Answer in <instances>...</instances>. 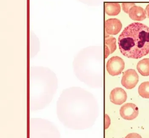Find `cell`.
<instances>
[{"label":"cell","instance_id":"cell-1","mask_svg":"<svg viewBox=\"0 0 149 138\" xmlns=\"http://www.w3.org/2000/svg\"><path fill=\"white\" fill-rule=\"evenodd\" d=\"M29 109L36 111L45 108L52 102L58 88L56 75L46 67H31Z\"/></svg>","mask_w":149,"mask_h":138},{"label":"cell","instance_id":"cell-2","mask_svg":"<svg viewBox=\"0 0 149 138\" xmlns=\"http://www.w3.org/2000/svg\"><path fill=\"white\" fill-rule=\"evenodd\" d=\"M120 52L125 56L140 59L149 53V27L142 23L129 25L118 39Z\"/></svg>","mask_w":149,"mask_h":138},{"label":"cell","instance_id":"cell-3","mask_svg":"<svg viewBox=\"0 0 149 138\" xmlns=\"http://www.w3.org/2000/svg\"><path fill=\"white\" fill-rule=\"evenodd\" d=\"M29 138H61L57 127L49 120L32 118L29 120Z\"/></svg>","mask_w":149,"mask_h":138},{"label":"cell","instance_id":"cell-4","mask_svg":"<svg viewBox=\"0 0 149 138\" xmlns=\"http://www.w3.org/2000/svg\"><path fill=\"white\" fill-rule=\"evenodd\" d=\"M125 67V63L123 59L117 56L110 58L106 64L107 70L112 76L120 75Z\"/></svg>","mask_w":149,"mask_h":138},{"label":"cell","instance_id":"cell-5","mask_svg":"<svg viewBox=\"0 0 149 138\" xmlns=\"http://www.w3.org/2000/svg\"><path fill=\"white\" fill-rule=\"evenodd\" d=\"M137 73L134 69H128L124 72L121 83L122 86L127 89H133L139 82Z\"/></svg>","mask_w":149,"mask_h":138},{"label":"cell","instance_id":"cell-6","mask_svg":"<svg viewBox=\"0 0 149 138\" xmlns=\"http://www.w3.org/2000/svg\"><path fill=\"white\" fill-rule=\"evenodd\" d=\"M139 108L136 105L132 103H127L123 105L120 109V114L122 118L126 120H132L138 116Z\"/></svg>","mask_w":149,"mask_h":138},{"label":"cell","instance_id":"cell-7","mask_svg":"<svg viewBox=\"0 0 149 138\" xmlns=\"http://www.w3.org/2000/svg\"><path fill=\"white\" fill-rule=\"evenodd\" d=\"M122 24L120 20L117 18H109L105 21V29L109 35H116L120 32Z\"/></svg>","mask_w":149,"mask_h":138},{"label":"cell","instance_id":"cell-8","mask_svg":"<svg viewBox=\"0 0 149 138\" xmlns=\"http://www.w3.org/2000/svg\"><path fill=\"white\" fill-rule=\"evenodd\" d=\"M111 102L116 105H121L126 101L127 93L120 87H117L112 90L109 96Z\"/></svg>","mask_w":149,"mask_h":138},{"label":"cell","instance_id":"cell-9","mask_svg":"<svg viewBox=\"0 0 149 138\" xmlns=\"http://www.w3.org/2000/svg\"><path fill=\"white\" fill-rule=\"evenodd\" d=\"M128 14L130 18L134 21H143L147 17L145 10L141 6H136V4L130 8Z\"/></svg>","mask_w":149,"mask_h":138},{"label":"cell","instance_id":"cell-10","mask_svg":"<svg viewBox=\"0 0 149 138\" xmlns=\"http://www.w3.org/2000/svg\"><path fill=\"white\" fill-rule=\"evenodd\" d=\"M116 40L112 36L106 35L105 37V58L106 59L116 49Z\"/></svg>","mask_w":149,"mask_h":138},{"label":"cell","instance_id":"cell-11","mask_svg":"<svg viewBox=\"0 0 149 138\" xmlns=\"http://www.w3.org/2000/svg\"><path fill=\"white\" fill-rule=\"evenodd\" d=\"M105 13L109 16H116L120 12V6L118 3H108L105 4Z\"/></svg>","mask_w":149,"mask_h":138},{"label":"cell","instance_id":"cell-12","mask_svg":"<svg viewBox=\"0 0 149 138\" xmlns=\"http://www.w3.org/2000/svg\"><path fill=\"white\" fill-rule=\"evenodd\" d=\"M137 69L142 76H149V59H144L139 61Z\"/></svg>","mask_w":149,"mask_h":138},{"label":"cell","instance_id":"cell-13","mask_svg":"<svg viewBox=\"0 0 149 138\" xmlns=\"http://www.w3.org/2000/svg\"><path fill=\"white\" fill-rule=\"evenodd\" d=\"M138 91L139 94L141 97L149 98V82L142 83L139 86Z\"/></svg>","mask_w":149,"mask_h":138},{"label":"cell","instance_id":"cell-14","mask_svg":"<svg viewBox=\"0 0 149 138\" xmlns=\"http://www.w3.org/2000/svg\"><path fill=\"white\" fill-rule=\"evenodd\" d=\"M135 3H122V10L124 11L125 13L128 14L129 10L130 8L135 5Z\"/></svg>","mask_w":149,"mask_h":138},{"label":"cell","instance_id":"cell-15","mask_svg":"<svg viewBox=\"0 0 149 138\" xmlns=\"http://www.w3.org/2000/svg\"><path fill=\"white\" fill-rule=\"evenodd\" d=\"M111 121L109 116L107 114L105 115V129L108 128L110 125Z\"/></svg>","mask_w":149,"mask_h":138},{"label":"cell","instance_id":"cell-16","mask_svg":"<svg viewBox=\"0 0 149 138\" xmlns=\"http://www.w3.org/2000/svg\"><path fill=\"white\" fill-rule=\"evenodd\" d=\"M125 138H142L140 135L137 133H131L128 134Z\"/></svg>","mask_w":149,"mask_h":138},{"label":"cell","instance_id":"cell-17","mask_svg":"<svg viewBox=\"0 0 149 138\" xmlns=\"http://www.w3.org/2000/svg\"><path fill=\"white\" fill-rule=\"evenodd\" d=\"M145 11L146 12V15H147L148 17L149 18V4L146 6Z\"/></svg>","mask_w":149,"mask_h":138}]
</instances>
